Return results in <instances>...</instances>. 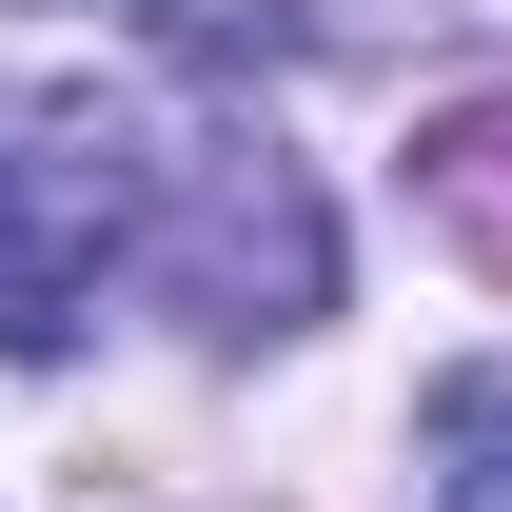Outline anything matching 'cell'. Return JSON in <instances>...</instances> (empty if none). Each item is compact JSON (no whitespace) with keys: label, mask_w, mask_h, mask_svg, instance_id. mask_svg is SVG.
Masks as SVG:
<instances>
[{"label":"cell","mask_w":512,"mask_h":512,"mask_svg":"<svg viewBox=\"0 0 512 512\" xmlns=\"http://www.w3.org/2000/svg\"><path fill=\"white\" fill-rule=\"evenodd\" d=\"M158 296H178L197 335H296L335 316V217L296 158H256V138H217L178 178V217H158Z\"/></svg>","instance_id":"1"},{"label":"cell","mask_w":512,"mask_h":512,"mask_svg":"<svg viewBox=\"0 0 512 512\" xmlns=\"http://www.w3.org/2000/svg\"><path fill=\"white\" fill-rule=\"evenodd\" d=\"M434 512H512V375H434Z\"/></svg>","instance_id":"2"}]
</instances>
